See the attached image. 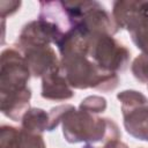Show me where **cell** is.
<instances>
[{
    "label": "cell",
    "instance_id": "6da1fadb",
    "mask_svg": "<svg viewBox=\"0 0 148 148\" xmlns=\"http://www.w3.org/2000/svg\"><path fill=\"white\" fill-rule=\"evenodd\" d=\"M61 126L64 138L69 143L103 145L121 138V132L112 119L101 118L80 109L76 110L73 105L62 117Z\"/></svg>",
    "mask_w": 148,
    "mask_h": 148
},
{
    "label": "cell",
    "instance_id": "7a4b0ae2",
    "mask_svg": "<svg viewBox=\"0 0 148 148\" xmlns=\"http://www.w3.org/2000/svg\"><path fill=\"white\" fill-rule=\"evenodd\" d=\"M60 69L73 89H96L112 91L119 84L117 73L98 67L87 56L60 58Z\"/></svg>",
    "mask_w": 148,
    "mask_h": 148
},
{
    "label": "cell",
    "instance_id": "3957f363",
    "mask_svg": "<svg viewBox=\"0 0 148 148\" xmlns=\"http://www.w3.org/2000/svg\"><path fill=\"white\" fill-rule=\"evenodd\" d=\"M74 27L90 38L98 35H116L119 31L111 13L98 1H65Z\"/></svg>",
    "mask_w": 148,
    "mask_h": 148
},
{
    "label": "cell",
    "instance_id": "277c9868",
    "mask_svg": "<svg viewBox=\"0 0 148 148\" xmlns=\"http://www.w3.org/2000/svg\"><path fill=\"white\" fill-rule=\"evenodd\" d=\"M121 104L123 124L126 132L141 141H148V98L138 90H123L117 94Z\"/></svg>",
    "mask_w": 148,
    "mask_h": 148
},
{
    "label": "cell",
    "instance_id": "5b68a950",
    "mask_svg": "<svg viewBox=\"0 0 148 148\" xmlns=\"http://www.w3.org/2000/svg\"><path fill=\"white\" fill-rule=\"evenodd\" d=\"M88 57L102 69L118 73L126 69L131 52L113 36L98 35L90 38Z\"/></svg>",
    "mask_w": 148,
    "mask_h": 148
},
{
    "label": "cell",
    "instance_id": "8992f818",
    "mask_svg": "<svg viewBox=\"0 0 148 148\" xmlns=\"http://www.w3.org/2000/svg\"><path fill=\"white\" fill-rule=\"evenodd\" d=\"M31 76L23 54L16 47H8L0 57V92L18 90L28 87Z\"/></svg>",
    "mask_w": 148,
    "mask_h": 148
},
{
    "label": "cell",
    "instance_id": "52a82bcc",
    "mask_svg": "<svg viewBox=\"0 0 148 148\" xmlns=\"http://www.w3.org/2000/svg\"><path fill=\"white\" fill-rule=\"evenodd\" d=\"M62 35L56 28H53L47 22L37 18L23 25L14 47H16L18 51H22L27 47L50 45L51 43L57 45Z\"/></svg>",
    "mask_w": 148,
    "mask_h": 148
},
{
    "label": "cell",
    "instance_id": "ba28073f",
    "mask_svg": "<svg viewBox=\"0 0 148 148\" xmlns=\"http://www.w3.org/2000/svg\"><path fill=\"white\" fill-rule=\"evenodd\" d=\"M20 52L23 54L29 71L35 77H43L49 72L60 67V59H58L56 51L50 45L31 46Z\"/></svg>",
    "mask_w": 148,
    "mask_h": 148
},
{
    "label": "cell",
    "instance_id": "9c48e42d",
    "mask_svg": "<svg viewBox=\"0 0 148 148\" xmlns=\"http://www.w3.org/2000/svg\"><path fill=\"white\" fill-rule=\"evenodd\" d=\"M30 98L31 89L29 87L0 92V110L7 118L21 121L24 113L30 109Z\"/></svg>",
    "mask_w": 148,
    "mask_h": 148
},
{
    "label": "cell",
    "instance_id": "30bf717a",
    "mask_svg": "<svg viewBox=\"0 0 148 148\" xmlns=\"http://www.w3.org/2000/svg\"><path fill=\"white\" fill-rule=\"evenodd\" d=\"M38 20L47 22L62 36L74 28V23L64 1H40Z\"/></svg>",
    "mask_w": 148,
    "mask_h": 148
},
{
    "label": "cell",
    "instance_id": "8fae6325",
    "mask_svg": "<svg viewBox=\"0 0 148 148\" xmlns=\"http://www.w3.org/2000/svg\"><path fill=\"white\" fill-rule=\"evenodd\" d=\"M42 97L49 101H66L74 96V90L69 86L60 67L53 69L42 77Z\"/></svg>",
    "mask_w": 148,
    "mask_h": 148
},
{
    "label": "cell",
    "instance_id": "7c38bea8",
    "mask_svg": "<svg viewBox=\"0 0 148 148\" xmlns=\"http://www.w3.org/2000/svg\"><path fill=\"white\" fill-rule=\"evenodd\" d=\"M61 58L74 56H87L89 53L90 37L82 30L74 27L66 32L57 44Z\"/></svg>",
    "mask_w": 148,
    "mask_h": 148
},
{
    "label": "cell",
    "instance_id": "4fadbf2b",
    "mask_svg": "<svg viewBox=\"0 0 148 148\" xmlns=\"http://www.w3.org/2000/svg\"><path fill=\"white\" fill-rule=\"evenodd\" d=\"M112 16L119 29L127 31L142 17L140 0H118L112 5Z\"/></svg>",
    "mask_w": 148,
    "mask_h": 148
},
{
    "label": "cell",
    "instance_id": "5bb4252c",
    "mask_svg": "<svg viewBox=\"0 0 148 148\" xmlns=\"http://www.w3.org/2000/svg\"><path fill=\"white\" fill-rule=\"evenodd\" d=\"M47 126L49 112L39 108H30L21 120V130L28 133L43 134V132L47 131Z\"/></svg>",
    "mask_w": 148,
    "mask_h": 148
},
{
    "label": "cell",
    "instance_id": "9a60e30c",
    "mask_svg": "<svg viewBox=\"0 0 148 148\" xmlns=\"http://www.w3.org/2000/svg\"><path fill=\"white\" fill-rule=\"evenodd\" d=\"M132 42L143 53L148 56V18L141 17L130 30Z\"/></svg>",
    "mask_w": 148,
    "mask_h": 148
},
{
    "label": "cell",
    "instance_id": "2e32d148",
    "mask_svg": "<svg viewBox=\"0 0 148 148\" xmlns=\"http://www.w3.org/2000/svg\"><path fill=\"white\" fill-rule=\"evenodd\" d=\"M21 139V130L2 125L0 127V148H18Z\"/></svg>",
    "mask_w": 148,
    "mask_h": 148
},
{
    "label": "cell",
    "instance_id": "e0dca14e",
    "mask_svg": "<svg viewBox=\"0 0 148 148\" xmlns=\"http://www.w3.org/2000/svg\"><path fill=\"white\" fill-rule=\"evenodd\" d=\"M131 72L133 76L140 82L147 86L148 88V56L139 54L131 65Z\"/></svg>",
    "mask_w": 148,
    "mask_h": 148
},
{
    "label": "cell",
    "instance_id": "ac0fdd59",
    "mask_svg": "<svg viewBox=\"0 0 148 148\" xmlns=\"http://www.w3.org/2000/svg\"><path fill=\"white\" fill-rule=\"evenodd\" d=\"M106 106H108V103L104 97L98 96V95H91L81 101L79 109L90 112L92 114H98V113L104 112L106 110Z\"/></svg>",
    "mask_w": 148,
    "mask_h": 148
},
{
    "label": "cell",
    "instance_id": "d6986e66",
    "mask_svg": "<svg viewBox=\"0 0 148 148\" xmlns=\"http://www.w3.org/2000/svg\"><path fill=\"white\" fill-rule=\"evenodd\" d=\"M18 148H46L42 134L28 133L21 130V139Z\"/></svg>",
    "mask_w": 148,
    "mask_h": 148
},
{
    "label": "cell",
    "instance_id": "ffe728a7",
    "mask_svg": "<svg viewBox=\"0 0 148 148\" xmlns=\"http://www.w3.org/2000/svg\"><path fill=\"white\" fill-rule=\"evenodd\" d=\"M69 108H71V104H65V105H58L56 108H52L49 111V126H47L49 132L58 127V125L62 120V117L65 116V113Z\"/></svg>",
    "mask_w": 148,
    "mask_h": 148
},
{
    "label": "cell",
    "instance_id": "44dd1931",
    "mask_svg": "<svg viewBox=\"0 0 148 148\" xmlns=\"http://www.w3.org/2000/svg\"><path fill=\"white\" fill-rule=\"evenodd\" d=\"M21 7V1L16 0H1L0 1V17L1 20H6L7 16L16 13Z\"/></svg>",
    "mask_w": 148,
    "mask_h": 148
},
{
    "label": "cell",
    "instance_id": "7402d4cb",
    "mask_svg": "<svg viewBox=\"0 0 148 148\" xmlns=\"http://www.w3.org/2000/svg\"><path fill=\"white\" fill-rule=\"evenodd\" d=\"M82 148H128V146L125 142H123L120 139H117V140L108 141L103 145H88V143H86Z\"/></svg>",
    "mask_w": 148,
    "mask_h": 148
},
{
    "label": "cell",
    "instance_id": "603a6c76",
    "mask_svg": "<svg viewBox=\"0 0 148 148\" xmlns=\"http://www.w3.org/2000/svg\"><path fill=\"white\" fill-rule=\"evenodd\" d=\"M140 13H141L142 17L148 18V1L140 0Z\"/></svg>",
    "mask_w": 148,
    "mask_h": 148
}]
</instances>
